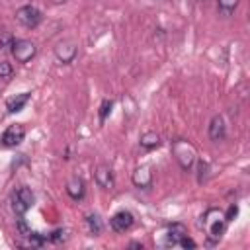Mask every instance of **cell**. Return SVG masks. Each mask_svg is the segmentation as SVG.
Listing matches in <instances>:
<instances>
[{
	"instance_id": "4fadbf2b",
	"label": "cell",
	"mask_w": 250,
	"mask_h": 250,
	"mask_svg": "<svg viewBox=\"0 0 250 250\" xmlns=\"http://www.w3.org/2000/svg\"><path fill=\"white\" fill-rule=\"evenodd\" d=\"M27 100H29V92H21V94H16L14 98H10L6 102L8 113H18L20 109H23V105L27 104Z\"/></svg>"
},
{
	"instance_id": "ffe728a7",
	"label": "cell",
	"mask_w": 250,
	"mask_h": 250,
	"mask_svg": "<svg viewBox=\"0 0 250 250\" xmlns=\"http://www.w3.org/2000/svg\"><path fill=\"white\" fill-rule=\"evenodd\" d=\"M16 229H18V232H20L21 236H29V234H31V229L27 227V223H25L23 219H18V223H16Z\"/></svg>"
},
{
	"instance_id": "3957f363",
	"label": "cell",
	"mask_w": 250,
	"mask_h": 250,
	"mask_svg": "<svg viewBox=\"0 0 250 250\" xmlns=\"http://www.w3.org/2000/svg\"><path fill=\"white\" fill-rule=\"evenodd\" d=\"M172 152H174V156H176V160H178V164H180L182 170H189L193 166V162H195V150H193V146L188 141H182V139L174 141Z\"/></svg>"
},
{
	"instance_id": "484cf974",
	"label": "cell",
	"mask_w": 250,
	"mask_h": 250,
	"mask_svg": "<svg viewBox=\"0 0 250 250\" xmlns=\"http://www.w3.org/2000/svg\"><path fill=\"white\" fill-rule=\"evenodd\" d=\"M55 4H62V2H66V0H53Z\"/></svg>"
},
{
	"instance_id": "2e32d148",
	"label": "cell",
	"mask_w": 250,
	"mask_h": 250,
	"mask_svg": "<svg viewBox=\"0 0 250 250\" xmlns=\"http://www.w3.org/2000/svg\"><path fill=\"white\" fill-rule=\"evenodd\" d=\"M86 225H88V230H90L92 236H96V234L102 232V219H100V215L90 213V215L86 217Z\"/></svg>"
},
{
	"instance_id": "5b68a950",
	"label": "cell",
	"mask_w": 250,
	"mask_h": 250,
	"mask_svg": "<svg viewBox=\"0 0 250 250\" xmlns=\"http://www.w3.org/2000/svg\"><path fill=\"white\" fill-rule=\"evenodd\" d=\"M16 20H18L23 27L33 29V27H37V25L41 23V12H39L35 6L27 4V6H21V8L16 10Z\"/></svg>"
},
{
	"instance_id": "277c9868",
	"label": "cell",
	"mask_w": 250,
	"mask_h": 250,
	"mask_svg": "<svg viewBox=\"0 0 250 250\" xmlns=\"http://www.w3.org/2000/svg\"><path fill=\"white\" fill-rule=\"evenodd\" d=\"M12 55H14V59L18 61V62H29L33 57H35V53H37V47H35V43H31L29 39H18V41H14L12 43Z\"/></svg>"
},
{
	"instance_id": "cb8c5ba5",
	"label": "cell",
	"mask_w": 250,
	"mask_h": 250,
	"mask_svg": "<svg viewBox=\"0 0 250 250\" xmlns=\"http://www.w3.org/2000/svg\"><path fill=\"white\" fill-rule=\"evenodd\" d=\"M178 246H182V248H195V242L186 234V236L180 240V244H178Z\"/></svg>"
},
{
	"instance_id": "ba28073f",
	"label": "cell",
	"mask_w": 250,
	"mask_h": 250,
	"mask_svg": "<svg viewBox=\"0 0 250 250\" xmlns=\"http://www.w3.org/2000/svg\"><path fill=\"white\" fill-rule=\"evenodd\" d=\"M133 223H135V217H133L131 211H117V213L109 219V225H111V229H113L115 232H125V230H129V229L133 227Z\"/></svg>"
},
{
	"instance_id": "ac0fdd59",
	"label": "cell",
	"mask_w": 250,
	"mask_h": 250,
	"mask_svg": "<svg viewBox=\"0 0 250 250\" xmlns=\"http://www.w3.org/2000/svg\"><path fill=\"white\" fill-rule=\"evenodd\" d=\"M111 105H113V102H111V100H104V102H102V105H100V123H104V121H105L107 113L111 111Z\"/></svg>"
},
{
	"instance_id": "d6986e66",
	"label": "cell",
	"mask_w": 250,
	"mask_h": 250,
	"mask_svg": "<svg viewBox=\"0 0 250 250\" xmlns=\"http://www.w3.org/2000/svg\"><path fill=\"white\" fill-rule=\"evenodd\" d=\"M12 72H14L12 64H10V62H6V61H0V78H10V76H12Z\"/></svg>"
},
{
	"instance_id": "9c48e42d",
	"label": "cell",
	"mask_w": 250,
	"mask_h": 250,
	"mask_svg": "<svg viewBox=\"0 0 250 250\" xmlns=\"http://www.w3.org/2000/svg\"><path fill=\"white\" fill-rule=\"evenodd\" d=\"M76 47H74V43H68V41H64V43H59L57 47H55V57L62 62V64H68V62H72L74 61V57H76Z\"/></svg>"
},
{
	"instance_id": "e0dca14e",
	"label": "cell",
	"mask_w": 250,
	"mask_h": 250,
	"mask_svg": "<svg viewBox=\"0 0 250 250\" xmlns=\"http://www.w3.org/2000/svg\"><path fill=\"white\" fill-rule=\"evenodd\" d=\"M238 6V0H217V10L223 16H230Z\"/></svg>"
},
{
	"instance_id": "d4e9b609",
	"label": "cell",
	"mask_w": 250,
	"mask_h": 250,
	"mask_svg": "<svg viewBox=\"0 0 250 250\" xmlns=\"http://www.w3.org/2000/svg\"><path fill=\"white\" fill-rule=\"evenodd\" d=\"M129 246H131V248H141V250H143V244H139V242H131Z\"/></svg>"
},
{
	"instance_id": "5bb4252c",
	"label": "cell",
	"mask_w": 250,
	"mask_h": 250,
	"mask_svg": "<svg viewBox=\"0 0 250 250\" xmlns=\"http://www.w3.org/2000/svg\"><path fill=\"white\" fill-rule=\"evenodd\" d=\"M84 191H86V188H84V182H82L80 178H70V180H68V184H66V193H68L74 201L82 199V197H84Z\"/></svg>"
},
{
	"instance_id": "9a60e30c",
	"label": "cell",
	"mask_w": 250,
	"mask_h": 250,
	"mask_svg": "<svg viewBox=\"0 0 250 250\" xmlns=\"http://www.w3.org/2000/svg\"><path fill=\"white\" fill-rule=\"evenodd\" d=\"M139 143H141L143 148L152 150V148H156V146L160 145V135L154 133V131H146V133L141 135V141H139Z\"/></svg>"
},
{
	"instance_id": "8992f818",
	"label": "cell",
	"mask_w": 250,
	"mask_h": 250,
	"mask_svg": "<svg viewBox=\"0 0 250 250\" xmlns=\"http://www.w3.org/2000/svg\"><path fill=\"white\" fill-rule=\"evenodd\" d=\"M31 205H33V193H31V189L25 188V186L20 188L14 193V197H12V209H14V213L23 215Z\"/></svg>"
},
{
	"instance_id": "6da1fadb",
	"label": "cell",
	"mask_w": 250,
	"mask_h": 250,
	"mask_svg": "<svg viewBox=\"0 0 250 250\" xmlns=\"http://www.w3.org/2000/svg\"><path fill=\"white\" fill-rule=\"evenodd\" d=\"M225 229H227L225 215L219 209H209L205 213V232H207L209 240H213V242L221 240V236L225 234Z\"/></svg>"
},
{
	"instance_id": "7402d4cb",
	"label": "cell",
	"mask_w": 250,
	"mask_h": 250,
	"mask_svg": "<svg viewBox=\"0 0 250 250\" xmlns=\"http://www.w3.org/2000/svg\"><path fill=\"white\" fill-rule=\"evenodd\" d=\"M223 215H225V221H227V223H229V221H232V219L238 215V205H234V203H232V205L229 207V211H227V213H223Z\"/></svg>"
},
{
	"instance_id": "52a82bcc",
	"label": "cell",
	"mask_w": 250,
	"mask_h": 250,
	"mask_svg": "<svg viewBox=\"0 0 250 250\" xmlns=\"http://www.w3.org/2000/svg\"><path fill=\"white\" fill-rule=\"evenodd\" d=\"M25 137V127L16 123V125H10L4 133H2V145L4 146H18Z\"/></svg>"
},
{
	"instance_id": "7c38bea8",
	"label": "cell",
	"mask_w": 250,
	"mask_h": 250,
	"mask_svg": "<svg viewBox=\"0 0 250 250\" xmlns=\"http://www.w3.org/2000/svg\"><path fill=\"white\" fill-rule=\"evenodd\" d=\"M225 133H227V129H225L223 117L221 115H215L211 119V123H209V139L211 141H221V139H225Z\"/></svg>"
},
{
	"instance_id": "30bf717a",
	"label": "cell",
	"mask_w": 250,
	"mask_h": 250,
	"mask_svg": "<svg viewBox=\"0 0 250 250\" xmlns=\"http://www.w3.org/2000/svg\"><path fill=\"white\" fill-rule=\"evenodd\" d=\"M131 180H133V184H135L137 188L146 189V188L152 184V174H150V168H148V166H139V168L133 172Z\"/></svg>"
},
{
	"instance_id": "8fae6325",
	"label": "cell",
	"mask_w": 250,
	"mask_h": 250,
	"mask_svg": "<svg viewBox=\"0 0 250 250\" xmlns=\"http://www.w3.org/2000/svg\"><path fill=\"white\" fill-rule=\"evenodd\" d=\"M94 176H96V184H98L100 188H104V189H111L113 184H115V180H113V172H111L107 166H98Z\"/></svg>"
},
{
	"instance_id": "44dd1931",
	"label": "cell",
	"mask_w": 250,
	"mask_h": 250,
	"mask_svg": "<svg viewBox=\"0 0 250 250\" xmlns=\"http://www.w3.org/2000/svg\"><path fill=\"white\" fill-rule=\"evenodd\" d=\"M12 43H14V37H12L10 33H2V35H0V47H2V49L12 47Z\"/></svg>"
},
{
	"instance_id": "7a4b0ae2",
	"label": "cell",
	"mask_w": 250,
	"mask_h": 250,
	"mask_svg": "<svg viewBox=\"0 0 250 250\" xmlns=\"http://www.w3.org/2000/svg\"><path fill=\"white\" fill-rule=\"evenodd\" d=\"M186 234H188V229L182 223H172L160 234H156L154 240H156V246L160 248H172V246H178Z\"/></svg>"
},
{
	"instance_id": "603a6c76",
	"label": "cell",
	"mask_w": 250,
	"mask_h": 250,
	"mask_svg": "<svg viewBox=\"0 0 250 250\" xmlns=\"http://www.w3.org/2000/svg\"><path fill=\"white\" fill-rule=\"evenodd\" d=\"M62 238H64V230H61V229L53 230V232L47 236V240H53V242H61Z\"/></svg>"
}]
</instances>
